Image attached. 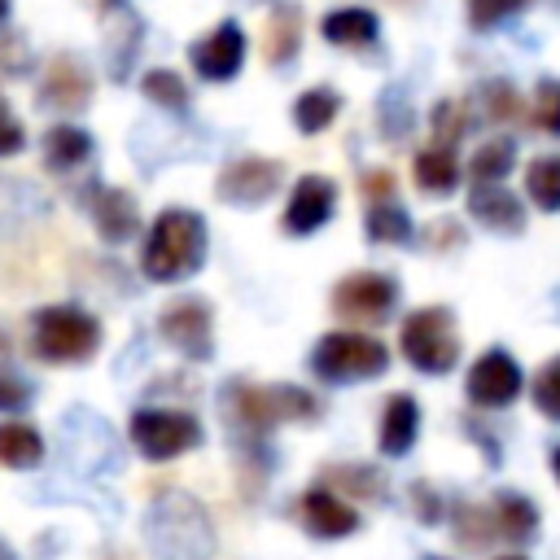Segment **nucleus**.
<instances>
[{
    "mask_svg": "<svg viewBox=\"0 0 560 560\" xmlns=\"http://www.w3.org/2000/svg\"><path fill=\"white\" fill-rule=\"evenodd\" d=\"M188 66L206 79V83H228L241 74L245 66V31L241 22L223 18L214 31H206L201 39L188 44Z\"/></svg>",
    "mask_w": 560,
    "mask_h": 560,
    "instance_id": "obj_12",
    "label": "nucleus"
},
{
    "mask_svg": "<svg viewBox=\"0 0 560 560\" xmlns=\"http://www.w3.org/2000/svg\"><path fill=\"white\" fill-rule=\"evenodd\" d=\"M424 560H446V556H424Z\"/></svg>",
    "mask_w": 560,
    "mask_h": 560,
    "instance_id": "obj_46",
    "label": "nucleus"
},
{
    "mask_svg": "<svg viewBox=\"0 0 560 560\" xmlns=\"http://www.w3.org/2000/svg\"><path fill=\"white\" fill-rule=\"evenodd\" d=\"M416 433H420V402L411 394H389L381 407V424H376L381 455H389V459L407 455L416 446Z\"/></svg>",
    "mask_w": 560,
    "mask_h": 560,
    "instance_id": "obj_17",
    "label": "nucleus"
},
{
    "mask_svg": "<svg viewBox=\"0 0 560 560\" xmlns=\"http://www.w3.org/2000/svg\"><path fill=\"white\" fill-rule=\"evenodd\" d=\"M529 398H534V407H538L547 420L560 424V354L538 368V376H534V385H529Z\"/></svg>",
    "mask_w": 560,
    "mask_h": 560,
    "instance_id": "obj_31",
    "label": "nucleus"
},
{
    "mask_svg": "<svg viewBox=\"0 0 560 560\" xmlns=\"http://www.w3.org/2000/svg\"><path fill=\"white\" fill-rule=\"evenodd\" d=\"M337 210V184L328 175H302L280 210V228L289 236H315Z\"/></svg>",
    "mask_w": 560,
    "mask_h": 560,
    "instance_id": "obj_13",
    "label": "nucleus"
},
{
    "mask_svg": "<svg viewBox=\"0 0 560 560\" xmlns=\"http://www.w3.org/2000/svg\"><path fill=\"white\" fill-rule=\"evenodd\" d=\"M529 0H468V22L477 26V31H490V26H499L503 18H512V13H521Z\"/></svg>",
    "mask_w": 560,
    "mask_h": 560,
    "instance_id": "obj_35",
    "label": "nucleus"
},
{
    "mask_svg": "<svg viewBox=\"0 0 560 560\" xmlns=\"http://www.w3.org/2000/svg\"><path fill=\"white\" fill-rule=\"evenodd\" d=\"M206 245H210L206 219H201L197 210H188V206H166V210L149 223V232H144L140 271H144L153 284L188 280L192 271H201Z\"/></svg>",
    "mask_w": 560,
    "mask_h": 560,
    "instance_id": "obj_1",
    "label": "nucleus"
},
{
    "mask_svg": "<svg viewBox=\"0 0 560 560\" xmlns=\"http://www.w3.org/2000/svg\"><path fill=\"white\" fill-rule=\"evenodd\" d=\"M4 346H9V337H4V332H0V354H4Z\"/></svg>",
    "mask_w": 560,
    "mask_h": 560,
    "instance_id": "obj_45",
    "label": "nucleus"
},
{
    "mask_svg": "<svg viewBox=\"0 0 560 560\" xmlns=\"http://www.w3.org/2000/svg\"><path fill=\"white\" fill-rule=\"evenodd\" d=\"M144 534L162 560H210V551H214V529H210L201 503L188 494H171V499L153 503Z\"/></svg>",
    "mask_w": 560,
    "mask_h": 560,
    "instance_id": "obj_2",
    "label": "nucleus"
},
{
    "mask_svg": "<svg viewBox=\"0 0 560 560\" xmlns=\"http://www.w3.org/2000/svg\"><path fill=\"white\" fill-rule=\"evenodd\" d=\"M228 416L254 433L284 424V420H311L319 416L315 394H306L302 385H241L232 381L228 389Z\"/></svg>",
    "mask_w": 560,
    "mask_h": 560,
    "instance_id": "obj_6",
    "label": "nucleus"
},
{
    "mask_svg": "<svg viewBox=\"0 0 560 560\" xmlns=\"http://www.w3.org/2000/svg\"><path fill=\"white\" fill-rule=\"evenodd\" d=\"M88 206H92V223H96L101 241H109V245H127V241L140 232L136 197H131L127 188H114V184H96Z\"/></svg>",
    "mask_w": 560,
    "mask_h": 560,
    "instance_id": "obj_16",
    "label": "nucleus"
},
{
    "mask_svg": "<svg viewBox=\"0 0 560 560\" xmlns=\"http://www.w3.org/2000/svg\"><path fill=\"white\" fill-rule=\"evenodd\" d=\"M92 101V74L79 57L57 52L39 79V105L44 109H83Z\"/></svg>",
    "mask_w": 560,
    "mask_h": 560,
    "instance_id": "obj_15",
    "label": "nucleus"
},
{
    "mask_svg": "<svg viewBox=\"0 0 560 560\" xmlns=\"http://www.w3.org/2000/svg\"><path fill=\"white\" fill-rule=\"evenodd\" d=\"M158 332L175 354L192 363L214 354V311L201 293H179L175 302H166L158 315Z\"/></svg>",
    "mask_w": 560,
    "mask_h": 560,
    "instance_id": "obj_8",
    "label": "nucleus"
},
{
    "mask_svg": "<svg viewBox=\"0 0 560 560\" xmlns=\"http://www.w3.org/2000/svg\"><path fill=\"white\" fill-rule=\"evenodd\" d=\"M411 175H416V188H420V192L446 197V192H455V184H459V162H455V153H451L446 144H429V149L416 153Z\"/></svg>",
    "mask_w": 560,
    "mask_h": 560,
    "instance_id": "obj_23",
    "label": "nucleus"
},
{
    "mask_svg": "<svg viewBox=\"0 0 560 560\" xmlns=\"http://www.w3.org/2000/svg\"><path fill=\"white\" fill-rule=\"evenodd\" d=\"M468 214L490 228V232H525V210H521V197H512L503 184H472L468 192Z\"/></svg>",
    "mask_w": 560,
    "mask_h": 560,
    "instance_id": "obj_18",
    "label": "nucleus"
},
{
    "mask_svg": "<svg viewBox=\"0 0 560 560\" xmlns=\"http://www.w3.org/2000/svg\"><path fill=\"white\" fill-rule=\"evenodd\" d=\"M328 306L350 324H381L398 306V280L385 271H350L332 284Z\"/></svg>",
    "mask_w": 560,
    "mask_h": 560,
    "instance_id": "obj_9",
    "label": "nucleus"
},
{
    "mask_svg": "<svg viewBox=\"0 0 560 560\" xmlns=\"http://www.w3.org/2000/svg\"><path fill=\"white\" fill-rule=\"evenodd\" d=\"M44 459V438L35 424L22 420H0V464L4 468H35Z\"/></svg>",
    "mask_w": 560,
    "mask_h": 560,
    "instance_id": "obj_25",
    "label": "nucleus"
},
{
    "mask_svg": "<svg viewBox=\"0 0 560 560\" xmlns=\"http://www.w3.org/2000/svg\"><path fill=\"white\" fill-rule=\"evenodd\" d=\"M459 131H464V109H459L455 101H442V105L433 109V136L451 149V144L459 140Z\"/></svg>",
    "mask_w": 560,
    "mask_h": 560,
    "instance_id": "obj_36",
    "label": "nucleus"
},
{
    "mask_svg": "<svg viewBox=\"0 0 560 560\" xmlns=\"http://www.w3.org/2000/svg\"><path fill=\"white\" fill-rule=\"evenodd\" d=\"M486 114H490L494 122H512V118H521V92H516L512 83H503V79L486 83Z\"/></svg>",
    "mask_w": 560,
    "mask_h": 560,
    "instance_id": "obj_34",
    "label": "nucleus"
},
{
    "mask_svg": "<svg viewBox=\"0 0 560 560\" xmlns=\"http://www.w3.org/2000/svg\"><path fill=\"white\" fill-rule=\"evenodd\" d=\"M525 389V372L521 363L508 354V350H486L472 359L468 376H464V394L472 407H486V411H499L508 402H516V394Z\"/></svg>",
    "mask_w": 560,
    "mask_h": 560,
    "instance_id": "obj_11",
    "label": "nucleus"
},
{
    "mask_svg": "<svg viewBox=\"0 0 560 560\" xmlns=\"http://www.w3.org/2000/svg\"><path fill=\"white\" fill-rule=\"evenodd\" d=\"M140 92L158 109H171V114H184L188 109V83L175 70H149V74H140Z\"/></svg>",
    "mask_w": 560,
    "mask_h": 560,
    "instance_id": "obj_29",
    "label": "nucleus"
},
{
    "mask_svg": "<svg viewBox=\"0 0 560 560\" xmlns=\"http://www.w3.org/2000/svg\"><path fill=\"white\" fill-rule=\"evenodd\" d=\"M298 52H302V9L293 0H280L267 18L262 57H267V66H293Z\"/></svg>",
    "mask_w": 560,
    "mask_h": 560,
    "instance_id": "obj_20",
    "label": "nucleus"
},
{
    "mask_svg": "<svg viewBox=\"0 0 560 560\" xmlns=\"http://www.w3.org/2000/svg\"><path fill=\"white\" fill-rule=\"evenodd\" d=\"M31 402V385L13 372H0V411H22Z\"/></svg>",
    "mask_w": 560,
    "mask_h": 560,
    "instance_id": "obj_38",
    "label": "nucleus"
},
{
    "mask_svg": "<svg viewBox=\"0 0 560 560\" xmlns=\"http://www.w3.org/2000/svg\"><path fill=\"white\" fill-rule=\"evenodd\" d=\"M455 538H459V547H490V538H499L490 508H481V503H459V508H455Z\"/></svg>",
    "mask_w": 560,
    "mask_h": 560,
    "instance_id": "obj_30",
    "label": "nucleus"
},
{
    "mask_svg": "<svg viewBox=\"0 0 560 560\" xmlns=\"http://www.w3.org/2000/svg\"><path fill=\"white\" fill-rule=\"evenodd\" d=\"M534 122L547 136H560V79H538V88H534Z\"/></svg>",
    "mask_w": 560,
    "mask_h": 560,
    "instance_id": "obj_33",
    "label": "nucleus"
},
{
    "mask_svg": "<svg viewBox=\"0 0 560 560\" xmlns=\"http://www.w3.org/2000/svg\"><path fill=\"white\" fill-rule=\"evenodd\" d=\"M0 560H13V551H9V547H4V542H0Z\"/></svg>",
    "mask_w": 560,
    "mask_h": 560,
    "instance_id": "obj_42",
    "label": "nucleus"
},
{
    "mask_svg": "<svg viewBox=\"0 0 560 560\" xmlns=\"http://www.w3.org/2000/svg\"><path fill=\"white\" fill-rule=\"evenodd\" d=\"M525 192L538 210H560V153H538L525 166Z\"/></svg>",
    "mask_w": 560,
    "mask_h": 560,
    "instance_id": "obj_28",
    "label": "nucleus"
},
{
    "mask_svg": "<svg viewBox=\"0 0 560 560\" xmlns=\"http://www.w3.org/2000/svg\"><path fill=\"white\" fill-rule=\"evenodd\" d=\"M280 179H284V166L276 158H262V153H249V158H236L219 171L214 179V197L223 206H236V210H249V206H262L280 192Z\"/></svg>",
    "mask_w": 560,
    "mask_h": 560,
    "instance_id": "obj_10",
    "label": "nucleus"
},
{
    "mask_svg": "<svg viewBox=\"0 0 560 560\" xmlns=\"http://www.w3.org/2000/svg\"><path fill=\"white\" fill-rule=\"evenodd\" d=\"M398 350L416 372L429 376H446L459 363V332H455V315L446 306H420L402 319L398 328Z\"/></svg>",
    "mask_w": 560,
    "mask_h": 560,
    "instance_id": "obj_5",
    "label": "nucleus"
},
{
    "mask_svg": "<svg viewBox=\"0 0 560 560\" xmlns=\"http://www.w3.org/2000/svg\"><path fill=\"white\" fill-rule=\"evenodd\" d=\"M328 477L337 481V486H346L354 499H381V490H385V481H381V472L376 468H368V464H350V468H328Z\"/></svg>",
    "mask_w": 560,
    "mask_h": 560,
    "instance_id": "obj_32",
    "label": "nucleus"
},
{
    "mask_svg": "<svg viewBox=\"0 0 560 560\" xmlns=\"http://www.w3.org/2000/svg\"><path fill=\"white\" fill-rule=\"evenodd\" d=\"M490 516H494V534L503 542H529L538 534V508L516 490H499L490 499Z\"/></svg>",
    "mask_w": 560,
    "mask_h": 560,
    "instance_id": "obj_22",
    "label": "nucleus"
},
{
    "mask_svg": "<svg viewBox=\"0 0 560 560\" xmlns=\"http://www.w3.org/2000/svg\"><path fill=\"white\" fill-rule=\"evenodd\" d=\"M131 442L153 464L179 459L184 451L201 446V420L192 411H175V407H140L131 416Z\"/></svg>",
    "mask_w": 560,
    "mask_h": 560,
    "instance_id": "obj_7",
    "label": "nucleus"
},
{
    "mask_svg": "<svg viewBox=\"0 0 560 560\" xmlns=\"http://www.w3.org/2000/svg\"><path fill=\"white\" fill-rule=\"evenodd\" d=\"M39 149H44V166H48L52 175H70V171H79V166L92 158V136H88L83 127L57 122V127L44 131Z\"/></svg>",
    "mask_w": 560,
    "mask_h": 560,
    "instance_id": "obj_21",
    "label": "nucleus"
},
{
    "mask_svg": "<svg viewBox=\"0 0 560 560\" xmlns=\"http://www.w3.org/2000/svg\"><path fill=\"white\" fill-rule=\"evenodd\" d=\"M31 350L44 363H88L101 350V319L83 306H44L31 319Z\"/></svg>",
    "mask_w": 560,
    "mask_h": 560,
    "instance_id": "obj_3",
    "label": "nucleus"
},
{
    "mask_svg": "<svg viewBox=\"0 0 560 560\" xmlns=\"http://www.w3.org/2000/svg\"><path fill=\"white\" fill-rule=\"evenodd\" d=\"M363 192H368L372 201H385V197L394 192V175H389V171H368V175H363Z\"/></svg>",
    "mask_w": 560,
    "mask_h": 560,
    "instance_id": "obj_40",
    "label": "nucleus"
},
{
    "mask_svg": "<svg viewBox=\"0 0 560 560\" xmlns=\"http://www.w3.org/2000/svg\"><path fill=\"white\" fill-rule=\"evenodd\" d=\"M337 109H341V96L332 92V88H306L298 101H293V127L302 131V136H319V131H328L332 127V118H337Z\"/></svg>",
    "mask_w": 560,
    "mask_h": 560,
    "instance_id": "obj_24",
    "label": "nucleus"
},
{
    "mask_svg": "<svg viewBox=\"0 0 560 560\" xmlns=\"http://www.w3.org/2000/svg\"><path fill=\"white\" fill-rule=\"evenodd\" d=\"M551 472H556V486H560V446L551 451Z\"/></svg>",
    "mask_w": 560,
    "mask_h": 560,
    "instance_id": "obj_41",
    "label": "nucleus"
},
{
    "mask_svg": "<svg viewBox=\"0 0 560 560\" xmlns=\"http://www.w3.org/2000/svg\"><path fill=\"white\" fill-rule=\"evenodd\" d=\"M363 232L376 245H407L416 228H411V214L398 201H372L368 206V219H363Z\"/></svg>",
    "mask_w": 560,
    "mask_h": 560,
    "instance_id": "obj_26",
    "label": "nucleus"
},
{
    "mask_svg": "<svg viewBox=\"0 0 560 560\" xmlns=\"http://www.w3.org/2000/svg\"><path fill=\"white\" fill-rule=\"evenodd\" d=\"M494 560H525V556H516V551H508V556H494Z\"/></svg>",
    "mask_w": 560,
    "mask_h": 560,
    "instance_id": "obj_43",
    "label": "nucleus"
},
{
    "mask_svg": "<svg viewBox=\"0 0 560 560\" xmlns=\"http://www.w3.org/2000/svg\"><path fill=\"white\" fill-rule=\"evenodd\" d=\"M411 499H416V516H420V521H429V525H433V521L442 516V499H438L424 481H416V486H411Z\"/></svg>",
    "mask_w": 560,
    "mask_h": 560,
    "instance_id": "obj_39",
    "label": "nucleus"
},
{
    "mask_svg": "<svg viewBox=\"0 0 560 560\" xmlns=\"http://www.w3.org/2000/svg\"><path fill=\"white\" fill-rule=\"evenodd\" d=\"M4 18H9V0H0V22H4Z\"/></svg>",
    "mask_w": 560,
    "mask_h": 560,
    "instance_id": "obj_44",
    "label": "nucleus"
},
{
    "mask_svg": "<svg viewBox=\"0 0 560 560\" xmlns=\"http://www.w3.org/2000/svg\"><path fill=\"white\" fill-rule=\"evenodd\" d=\"M389 368V350L385 341L359 332V328H337L324 332L311 350V372L328 385H354V381H372Z\"/></svg>",
    "mask_w": 560,
    "mask_h": 560,
    "instance_id": "obj_4",
    "label": "nucleus"
},
{
    "mask_svg": "<svg viewBox=\"0 0 560 560\" xmlns=\"http://www.w3.org/2000/svg\"><path fill=\"white\" fill-rule=\"evenodd\" d=\"M298 516L306 525V534L324 538V542H337L346 534L359 529V512L350 499H341L332 486H311L302 499H298Z\"/></svg>",
    "mask_w": 560,
    "mask_h": 560,
    "instance_id": "obj_14",
    "label": "nucleus"
},
{
    "mask_svg": "<svg viewBox=\"0 0 560 560\" xmlns=\"http://www.w3.org/2000/svg\"><path fill=\"white\" fill-rule=\"evenodd\" d=\"M512 166H516V144H512L508 136L486 140V144L468 158V175H472V184H503V179L512 175Z\"/></svg>",
    "mask_w": 560,
    "mask_h": 560,
    "instance_id": "obj_27",
    "label": "nucleus"
},
{
    "mask_svg": "<svg viewBox=\"0 0 560 560\" xmlns=\"http://www.w3.org/2000/svg\"><path fill=\"white\" fill-rule=\"evenodd\" d=\"M26 149V127L18 122V114L0 101V158H18Z\"/></svg>",
    "mask_w": 560,
    "mask_h": 560,
    "instance_id": "obj_37",
    "label": "nucleus"
},
{
    "mask_svg": "<svg viewBox=\"0 0 560 560\" xmlns=\"http://www.w3.org/2000/svg\"><path fill=\"white\" fill-rule=\"evenodd\" d=\"M319 35H324L332 48H368V44L381 35V22H376V13L363 9V4H341V9H328V13H324Z\"/></svg>",
    "mask_w": 560,
    "mask_h": 560,
    "instance_id": "obj_19",
    "label": "nucleus"
}]
</instances>
